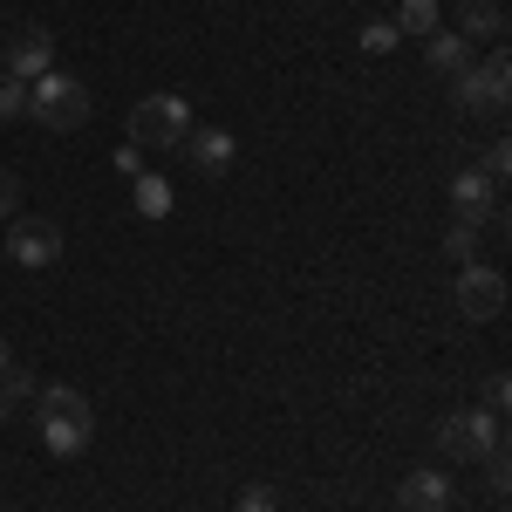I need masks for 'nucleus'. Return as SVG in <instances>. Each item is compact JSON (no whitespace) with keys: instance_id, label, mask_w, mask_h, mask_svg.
<instances>
[{"instance_id":"obj_23","label":"nucleus","mask_w":512,"mask_h":512,"mask_svg":"<svg viewBox=\"0 0 512 512\" xmlns=\"http://www.w3.org/2000/svg\"><path fill=\"white\" fill-rule=\"evenodd\" d=\"M14 212H21V178L0 171V219H14Z\"/></svg>"},{"instance_id":"obj_9","label":"nucleus","mask_w":512,"mask_h":512,"mask_svg":"<svg viewBox=\"0 0 512 512\" xmlns=\"http://www.w3.org/2000/svg\"><path fill=\"white\" fill-rule=\"evenodd\" d=\"M178 151L192 158V171H198V178H226V171H233V158H239L233 130H198V123H192V137H185Z\"/></svg>"},{"instance_id":"obj_7","label":"nucleus","mask_w":512,"mask_h":512,"mask_svg":"<svg viewBox=\"0 0 512 512\" xmlns=\"http://www.w3.org/2000/svg\"><path fill=\"white\" fill-rule=\"evenodd\" d=\"M458 308L472 321H499L506 315V274L485 267V260H465V274H458Z\"/></svg>"},{"instance_id":"obj_16","label":"nucleus","mask_w":512,"mask_h":512,"mask_svg":"<svg viewBox=\"0 0 512 512\" xmlns=\"http://www.w3.org/2000/svg\"><path fill=\"white\" fill-rule=\"evenodd\" d=\"M233 506H239V512H280V492L267 485V478H253V485H239Z\"/></svg>"},{"instance_id":"obj_22","label":"nucleus","mask_w":512,"mask_h":512,"mask_svg":"<svg viewBox=\"0 0 512 512\" xmlns=\"http://www.w3.org/2000/svg\"><path fill=\"white\" fill-rule=\"evenodd\" d=\"M506 403H512V383L492 376V383H485V417H506Z\"/></svg>"},{"instance_id":"obj_13","label":"nucleus","mask_w":512,"mask_h":512,"mask_svg":"<svg viewBox=\"0 0 512 512\" xmlns=\"http://www.w3.org/2000/svg\"><path fill=\"white\" fill-rule=\"evenodd\" d=\"M396 35H410V41H424V35H437V0H403L396 7V21H390Z\"/></svg>"},{"instance_id":"obj_18","label":"nucleus","mask_w":512,"mask_h":512,"mask_svg":"<svg viewBox=\"0 0 512 512\" xmlns=\"http://www.w3.org/2000/svg\"><path fill=\"white\" fill-rule=\"evenodd\" d=\"M14 117H28V82L0 76V123H14Z\"/></svg>"},{"instance_id":"obj_15","label":"nucleus","mask_w":512,"mask_h":512,"mask_svg":"<svg viewBox=\"0 0 512 512\" xmlns=\"http://www.w3.org/2000/svg\"><path fill=\"white\" fill-rule=\"evenodd\" d=\"M137 212H144V219H164V212H171V185L151 178V171H137Z\"/></svg>"},{"instance_id":"obj_6","label":"nucleus","mask_w":512,"mask_h":512,"mask_svg":"<svg viewBox=\"0 0 512 512\" xmlns=\"http://www.w3.org/2000/svg\"><path fill=\"white\" fill-rule=\"evenodd\" d=\"M499 424H506V417H485V410L472 417V410H458V417H444V424H437V451H444L451 465H478V458L506 437Z\"/></svg>"},{"instance_id":"obj_8","label":"nucleus","mask_w":512,"mask_h":512,"mask_svg":"<svg viewBox=\"0 0 512 512\" xmlns=\"http://www.w3.org/2000/svg\"><path fill=\"white\" fill-rule=\"evenodd\" d=\"M55 69V35L48 28H21V35L0 48V76H14V82H35Z\"/></svg>"},{"instance_id":"obj_5","label":"nucleus","mask_w":512,"mask_h":512,"mask_svg":"<svg viewBox=\"0 0 512 512\" xmlns=\"http://www.w3.org/2000/svg\"><path fill=\"white\" fill-rule=\"evenodd\" d=\"M7 260L28 267V274L55 267V260H62V226H55V219H35V212H14V219H7Z\"/></svg>"},{"instance_id":"obj_14","label":"nucleus","mask_w":512,"mask_h":512,"mask_svg":"<svg viewBox=\"0 0 512 512\" xmlns=\"http://www.w3.org/2000/svg\"><path fill=\"white\" fill-rule=\"evenodd\" d=\"M478 465H485V492H492V499H506V492H512V451H506V437H499Z\"/></svg>"},{"instance_id":"obj_12","label":"nucleus","mask_w":512,"mask_h":512,"mask_svg":"<svg viewBox=\"0 0 512 512\" xmlns=\"http://www.w3.org/2000/svg\"><path fill=\"white\" fill-rule=\"evenodd\" d=\"M465 41H499L506 35V0H458V28Z\"/></svg>"},{"instance_id":"obj_25","label":"nucleus","mask_w":512,"mask_h":512,"mask_svg":"<svg viewBox=\"0 0 512 512\" xmlns=\"http://www.w3.org/2000/svg\"><path fill=\"white\" fill-rule=\"evenodd\" d=\"M7 362H14V349H7V335H0V369H7Z\"/></svg>"},{"instance_id":"obj_11","label":"nucleus","mask_w":512,"mask_h":512,"mask_svg":"<svg viewBox=\"0 0 512 512\" xmlns=\"http://www.w3.org/2000/svg\"><path fill=\"white\" fill-rule=\"evenodd\" d=\"M396 512H451V478L444 472H410L396 485Z\"/></svg>"},{"instance_id":"obj_2","label":"nucleus","mask_w":512,"mask_h":512,"mask_svg":"<svg viewBox=\"0 0 512 512\" xmlns=\"http://www.w3.org/2000/svg\"><path fill=\"white\" fill-rule=\"evenodd\" d=\"M89 110H96V96H89V82L69 76V69H48V76L28 82V117H35L41 130H82Z\"/></svg>"},{"instance_id":"obj_24","label":"nucleus","mask_w":512,"mask_h":512,"mask_svg":"<svg viewBox=\"0 0 512 512\" xmlns=\"http://www.w3.org/2000/svg\"><path fill=\"white\" fill-rule=\"evenodd\" d=\"M7 417H14V396H7V390H0V424H7Z\"/></svg>"},{"instance_id":"obj_20","label":"nucleus","mask_w":512,"mask_h":512,"mask_svg":"<svg viewBox=\"0 0 512 512\" xmlns=\"http://www.w3.org/2000/svg\"><path fill=\"white\" fill-rule=\"evenodd\" d=\"M396 41H403V35H396L390 21H369V28H362V48H369V55H390Z\"/></svg>"},{"instance_id":"obj_21","label":"nucleus","mask_w":512,"mask_h":512,"mask_svg":"<svg viewBox=\"0 0 512 512\" xmlns=\"http://www.w3.org/2000/svg\"><path fill=\"white\" fill-rule=\"evenodd\" d=\"M0 390L14 396V403H28V396H35V376H28V369H14V362H7V369H0Z\"/></svg>"},{"instance_id":"obj_1","label":"nucleus","mask_w":512,"mask_h":512,"mask_svg":"<svg viewBox=\"0 0 512 512\" xmlns=\"http://www.w3.org/2000/svg\"><path fill=\"white\" fill-rule=\"evenodd\" d=\"M35 424H41V444H48L55 458H76V451H89L96 410H89V396H82V390L48 383V390H35Z\"/></svg>"},{"instance_id":"obj_17","label":"nucleus","mask_w":512,"mask_h":512,"mask_svg":"<svg viewBox=\"0 0 512 512\" xmlns=\"http://www.w3.org/2000/svg\"><path fill=\"white\" fill-rule=\"evenodd\" d=\"M478 171H485V185H492V192H506V178H512V144H492Z\"/></svg>"},{"instance_id":"obj_3","label":"nucleus","mask_w":512,"mask_h":512,"mask_svg":"<svg viewBox=\"0 0 512 512\" xmlns=\"http://www.w3.org/2000/svg\"><path fill=\"white\" fill-rule=\"evenodd\" d=\"M185 137H192V103L171 96V89L144 96V103L130 110V144H137V151H178Z\"/></svg>"},{"instance_id":"obj_19","label":"nucleus","mask_w":512,"mask_h":512,"mask_svg":"<svg viewBox=\"0 0 512 512\" xmlns=\"http://www.w3.org/2000/svg\"><path fill=\"white\" fill-rule=\"evenodd\" d=\"M444 253H451V260H478V226H451V233H444Z\"/></svg>"},{"instance_id":"obj_10","label":"nucleus","mask_w":512,"mask_h":512,"mask_svg":"<svg viewBox=\"0 0 512 512\" xmlns=\"http://www.w3.org/2000/svg\"><path fill=\"white\" fill-rule=\"evenodd\" d=\"M424 62H431V76L444 82V89H458V82L472 76V41L437 28V35H424Z\"/></svg>"},{"instance_id":"obj_4","label":"nucleus","mask_w":512,"mask_h":512,"mask_svg":"<svg viewBox=\"0 0 512 512\" xmlns=\"http://www.w3.org/2000/svg\"><path fill=\"white\" fill-rule=\"evenodd\" d=\"M506 89H512V62H506V48H492L485 62H472V76L451 89V103L465 110V117H506Z\"/></svg>"}]
</instances>
